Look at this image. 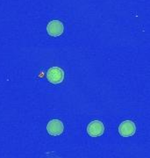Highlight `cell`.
<instances>
[{
    "label": "cell",
    "instance_id": "5",
    "mask_svg": "<svg viewBox=\"0 0 150 158\" xmlns=\"http://www.w3.org/2000/svg\"><path fill=\"white\" fill-rule=\"evenodd\" d=\"M47 31L51 36L57 37L62 34L64 31V26L60 20H52L48 24Z\"/></svg>",
    "mask_w": 150,
    "mask_h": 158
},
{
    "label": "cell",
    "instance_id": "3",
    "mask_svg": "<svg viewBox=\"0 0 150 158\" xmlns=\"http://www.w3.org/2000/svg\"><path fill=\"white\" fill-rule=\"evenodd\" d=\"M136 132V126L132 120H125L119 127V133L123 137H130Z\"/></svg>",
    "mask_w": 150,
    "mask_h": 158
},
{
    "label": "cell",
    "instance_id": "2",
    "mask_svg": "<svg viewBox=\"0 0 150 158\" xmlns=\"http://www.w3.org/2000/svg\"><path fill=\"white\" fill-rule=\"evenodd\" d=\"M104 131H105V126L103 122L98 119L90 122L89 125L87 126V133L91 137H98L104 134Z\"/></svg>",
    "mask_w": 150,
    "mask_h": 158
},
{
    "label": "cell",
    "instance_id": "1",
    "mask_svg": "<svg viewBox=\"0 0 150 158\" xmlns=\"http://www.w3.org/2000/svg\"><path fill=\"white\" fill-rule=\"evenodd\" d=\"M65 74L63 69L59 67H51L47 72V78L52 84H60L63 81Z\"/></svg>",
    "mask_w": 150,
    "mask_h": 158
},
{
    "label": "cell",
    "instance_id": "4",
    "mask_svg": "<svg viewBox=\"0 0 150 158\" xmlns=\"http://www.w3.org/2000/svg\"><path fill=\"white\" fill-rule=\"evenodd\" d=\"M47 131L50 135H60L64 131V125L60 119H52L47 125Z\"/></svg>",
    "mask_w": 150,
    "mask_h": 158
}]
</instances>
